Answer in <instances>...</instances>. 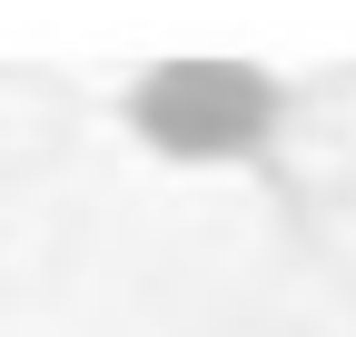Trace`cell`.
Returning a JSON list of instances; mask_svg holds the SVG:
<instances>
[{"label": "cell", "instance_id": "obj_1", "mask_svg": "<svg viewBox=\"0 0 356 337\" xmlns=\"http://www.w3.org/2000/svg\"><path fill=\"white\" fill-rule=\"evenodd\" d=\"M139 139H159L168 159H238L277 130V90L248 60H159L129 90Z\"/></svg>", "mask_w": 356, "mask_h": 337}]
</instances>
